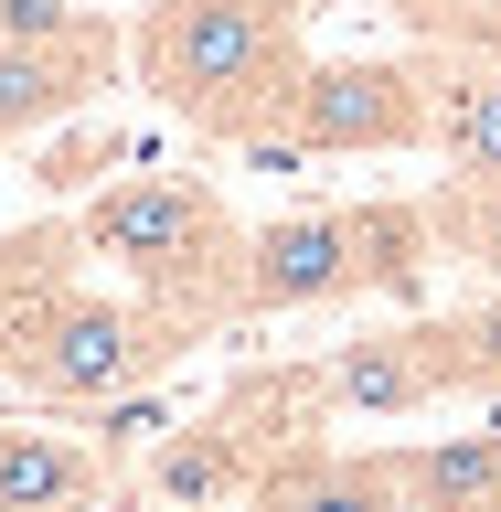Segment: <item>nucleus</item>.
Masks as SVG:
<instances>
[{"instance_id":"1","label":"nucleus","mask_w":501,"mask_h":512,"mask_svg":"<svg viewBox=\"0 0 501 512\" xmlns=\"http://www.w3.org/2000/svg\"><path fill=\"white\" fill-rule=\"evenodd\" d=\"M299 22H310V0H150L139 32H128V64L182 128H203L224 150H256L278 128L288 86L310 75Z\"/></svg>"},{"instance_id":"2","label":"nucleus","mask_w":501,"mask_h":512,"mask_svg":"<svg viewBox=\"0 0 501 512\" xmlns=\"http://www.w3.org/2000/svg\"><path fill=\"white\" fill-rule=\"evenodd\" d=\"M75 246L107 256L139 299L182 310L192 331L203 320H246V224L224 214V192L192 182V171H118L75 214Z\"/></svg>"},{"instance_id":"3","label":"nucleus","mask_w":501,"mask_h":512,"mask_svg":"<svg viewBox=\"0 0 501 512\" xmlns=\"http://www.w3.org/2000/svg\"><path fill=\"white\" fill-rule=\"evenodd\" d=\"M182 342H192L182 310L107 299V288H43V299H22L0 320V352H11V374L43 406H118L128 384H150Z\"/></svg>"},{"instance_id":"4","label":"nucleus","mask_w":501,"mask_h":512,"mask_svg":"<svg viewBox=\"0 0 501 512\" xmlns=\"http://www.w3.org/2000/svg\"><path fill=\"white\" fill-rule=\"evenodd\" d=\"M256 150H299V160H384V150H438V96L427 64L406 54H331L288 86L278 128Z\"/></svg>"},{"instance_id":"5","label":"nucleus","mask_w":501,"mask_h":512,"mask_svg":"<svg viewBox=\"0 0 501 512\" xmlns=\"http://www.w3.org/2000/svg\"><path fill=\"white\" fill-rule=\"evenodd\" d=\"M363 214L352 203H310V214H267L246 235V320L267 310H342L363 299Z\"/></svg>"},{"instance_id":"6","label":"nucleus","mask_w":501,"mask_h":512,"mask_svg":"<svg viewBox=\"0 0 501 512\" xmlns=\"http://www.w3.org/2000/svg\"><path fill=\"white\" fill-rule=\"evenodd\" d=\"M320 384H331V416H416V406H438V395H470L448 320L363 331V342H342L331 363H320Z\"/></svg>"},{"instance_id":"7","label":"nucleus","mask_w":501,"mask_h":512,"mask_svg":"<svg viewBox=\"0 0 501 512\" xmlns=\"http://www.w3.org/2000/svg\"><path fill=\"white\" fill-rule=\"evenodd\" d=\"M118 64V32L107 22H75V32H43V43H11L0 32V139H43L54 118H75Z\"/></svg>"},{"instance_id":"8","label":"nucleus","mask_w":501,"mask_h":512,"mask_svg":"<svg viewBox=\"0 0 501 512\" xmlns=\"http://www.w3.org/2000/svg\"><path fill=\"white\" fill-rule=\"evenodd\" d=\"M256 480H267V448L214 406L203 427H171V438L150 448L139 491H150L160 512H224V502H256Z\"/></svg>"},{"instance_id":"9","label":"nucleus","mask_w":501,"mask_h":512,"mask_svg":"<svg viewBox=\"0 0 501 512\" xmlns=\"http://www.w3.org/2000/svg\"><path fill=\"white\" fill-rule=\"evenodd\" d=\"M427 96H438V160L459 182L501 192V43L491 32H459V43L427 64Z\"/></svg>"},{"instance_id":"10","label":"nucleus","mask_w":501,"mask_h":512,"mask_svg":"<svg viewBox=\"0 0 501 512\" xmlns=\"http://www.w3.org/2000/svg\"><path fill=\"white\" fill-rule=\"evenodd\" d=\"M256 512H406V470H395V448H331V438H299L288 459H267Z\"/></svg>"},{"instance_id":"11","label":"nucleus","mask_w":501,"mask_h":512,"mask_svg":"<svg viewBox=\"0 0 501 512\" xmlns=\"http://www.w3.org/2000/svg\"><path fill=\"white\" fill-rule=\"evenodd\" d=\"M107 459L64 427H0V512H96Z\"/></svg>"},{"instance_id":"12","label":"nucleus","mask_w":501,"mask_h":512,"mask_svg":"<svg viewBox=\"0 0 501 512\" xmlns=\"http://www.w3.org/2000/svg\"><path fill=\"white\" fill-rule=\"evenodd\" d=\"M406 512H501V427H448V438L395 448Z\"/></svg>"},{"instance_id":"13","label":"nucleus","mask_w":501,"mask_h":512,"mask_svg":"<svg viewBox=\"0 0 501 512\" xmlns=\"http://www.w3.org/2000/svg\"><path fill=\"white\" fill-rule=\"evenodd\" d=\"M427 214H438V235L480 246V256H491V278H501V192H491V182H459L448 203H427Z\"/></svg>"},{"instance_id":"14","label":"nucleus","mask_w":501,"mask_h":512,"mask_svg":"<svg viewBox=\"0 0 501 512\" xmlns=\"http://www.w3.org/2000/svg\"><path fill=\"white\" fill-rule=\"evenodd\" d=\"M75 22H96V11H75V0H0L11 43H43V32H75Z\"/></svg>"},{"instance_id":"15","label":"nucleus","mask_w":501,"mask_h":512,"mask_svg":"<svg viewBox=\"0 0 501 512\" xmlns=\"http://www.w3.org/2000/svg\"><path fill=\"white\" fill-rule=\"evenodd\" d=\"M395 22H416L427 43H459V32H480V0H395Z\"/></svg>"},{"instance_id":"16","label":"nucleus","mask_w":501,"mask_h":512,"mask_svg":"<svg viewBox=\"0 0 501 512\" xmlns=\"http://www.w3.org/2000/svg\"><path fill=\"white\" fill-rule=\"evenodd\" d=\"M224 512H256V502H224Z\"/></svg>"}]
</instances>
